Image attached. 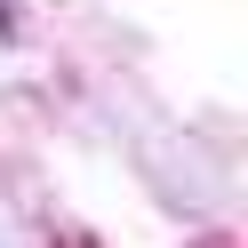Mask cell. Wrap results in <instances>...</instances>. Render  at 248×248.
Masks as SVG:
<instances>
[{"label":"cell","instance_id":"6da1fadb","mask_svg":"<svg viewBox=\"0 0 248 248\" xmlns=\"http://www.w3.org/2000/svg\"><path fill=\"white\" fill-rule=\"evenodd\" d=\"M8 24H16V16H8V0H0V32H8Z\"/></svg>","mask_w":248,"mask_h":248}]
</instances>
